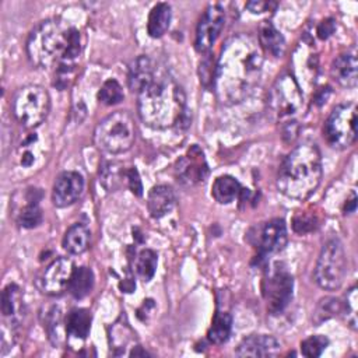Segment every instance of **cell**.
Wrapping results in <instances>:
<instances>
[{
  "label": "cell",
  "mask_w": 358,
  "mask_h": 358,
  "mask_svg": "<svg viewBox=\"0 0 358 358\" xmlns=\"http://www.w3.org/2000/svg\"><path fill=\"white\" fill-rule=\"evenodd\" d=\"M263 69V52L252 36L238 34L229 38L215 64L214 91L224 105L246 99L259 85Z\"/></svg>",
  "instance_id": "1"
},
{
  "label": "cell",
  "mask_w": 358,
  "mask_h": 358,
  "mask_svg": "<svg viewBox=\"0 0 358 358\" xmlns=\"http://www.w3.org/2000/svg\"><path fill=\"white\" fill-rule=\"evenodd\" d=\"M81 49L80 31L62 18L42 21L31 31L27 39L28 59L39 69L76 67Z\"/></svg>",
  "instance_id": "2"
},
{
  "label": "cell",
  "mask_w": 358,
  "mask_h": 358,
  "mask_svg": "<svg viewBox=\"0 0 358 358\" xmlns=\"http://www.w3.org/2000/svg\"><path fill=\"white\" fill-rule=\"evenodd\" d=\"M137 110L143 123L155 130L176 126L186 115V95L182 87L164 70L137 94Z\"/></svg>",
  "instance_id": "3"
},
{
  "label": "cell",
  "mask_w": 358,
  "mask_h": 358,
  "mask_svg": "<svg viewBox=\"0 0 358 358\" xmlns=\"http://www.w3.org/2000/svg\"><path fill=\"white\" fill-rule=\"evenodd\" d=\"M323 176L322 155L316 144L302 143L282 159L277 187L287 197L305 200L320 185Z\"/></svg>",
  "instance_id": "4"
},
{
  "label": "cell",
  "mask_w": 358,
  "mask_h": 358,
  "mask_svg": "<svg viewBox=\"0 0 358 358\" xmlns=\"http://www.w3.org/2000/svg\"><path fill=\"white\" fill-rule=\"evenodd\" d=\"M136 140V124L126 110H116L103 117L94 130L95 145L108 154H122Z\"/></svg>",
  "instance_id": "5"
},
{
  "label": "cell",
  "mask_w": 358,
  "mask_h": 358,
  "mask_svg": "<svg viewBox=\"0 0 358 358\" xmlns=\"http://www.w3.org/2000/svg\"><path fill=\"white\" fill-rule=\"evenodd\" d=\"M50 110V96L46 88L28 84L17 90L11 101V112L15 120L28 130L43 123Z\"/></svg>",
  "instance_id": "6"
},
{
  "label": "cell",
  "mask_w": 358,
  "mask_h": 358,
  "mask_svg": "<svg viewBox=\"0 0 358 358\" xmlns=\"http://www.w3.org/2000/svg\"><path fill=\"white\" fill-rule=\"evenodd\" d=\"M347 255L343 243L337 239H329L317 257L315 266V281L327 291L338 289L347 277Z\"/></svg>",
  "instance_id": "7"
},
{
  "label": "cell",
  "mask_w": 358,
  "mask_h": 358,
  "mask_svg": "<svg viewBox=\"0 0 358 358\" xmlns=\"http://www.w3.org/2000/svg\"><path fill=\"white\" fill-rule=\"evenodd\" d=\"M323 137L336 150L348 148L357 138V106L344 103L336 106L323 126Z\"/></svg>",
  "instance_id": "8"
},
{
  "label": "cell",
  "mask_w": 358,
  "mask_h": 358,
  "mask_svg": "<svg viewBox=\"0 0 358 358\" xmlns=\"http://www.w3.org/2000/svg\"><path fill=\"white\" fill-rule=\"evenodd\" d=\"M303 96L296 80L285 73L271 85L267 94L268 110L277 119H285L296 115L302 108Z\"/></svg>",
  "instance_id": "9"
},
{
  "label": "cell",
  "mask_w": 358,
  "mask_h": 358,
  "mask_svg": "<svg viewBox=\"0 0 358 358\" xmlns=\"http://www.w3.org/2000/svg\"><path fill=\"white\" fill-rule=\"evenodd\" d=\"M294 278L284 263L275 262L263 280V296L267 309L273 313H281L292 299Z\"/></svg>",
  "instance_id": "10"
},
{
  "label": "cell",
  "mask_w": 358,
  "mask_h": 358,
  "mask_svg": "<svg viewBox=\"0 0 358 358\" xmlns=\"http://www.w3.org/2000/svg\"><path fill=\"white\" fill-rule=\"evenodd\" d=\"M249 241L256 248L259 259L277 253L287 245L285 222L280 218L263 222L250 231Z\"/></svg>",
  "instance_id": "11"
},
{
  "label": "cell",
  "mask_w": 358,
  "mask_h": 358,
  "mask_svg": "<svg viewBox=\"0 0 358 358\" xmlns=\"http://www.w3.org/2000/svg\"><path fill=\"white\" fill-rule=\"evenodd\" d=\"M73 270L74 267L70 259L57 257L41 271L35 284L42 294L57 296L67 289Z\"/></svg>",
  "instance_id": "12"
},
{
  "label": "cell",
  "mask_w": 358,
  "mask_h": 358,
  "mask_svg": "<svg viewBox=\"0 0 358 358\" xmlns=\"http://www.w3.org/2000/svg\"><path fill=\"white\" fill-rule=\"evenodd\" d=\"M225 21L224 8L220 4H210L203 13L196 29V49L200 53L208 52L220 36Z\"/></svg>",
  "instance_id": "13"
},
{
  "label": "cell",
  "mask_w": 358,
  "mask_h": 358,
  "mask_svg": "<svg viewBox=\"0 0 358 358\" xmlns=\"http://www.w3.org/2000/svg\"><path fill=\"white\" fill-rule=\"evenodd\" d=\"M84 192V179L76 171L62 172L53 185L52 201L56 207L64 208L74 204Z\"/></svg>",
  "instance_id": "14"
},
{
  "label": "cell",
  "mask_w": 358,
  "mask_h": 358,
  "mask_svg": "<svg viewBox=\"0 0 358 358\" xmlns=\"http://www.w3.org/2000/svg\"><path fill=\"white\" fill-rule=\"evenodd\" d=\"M176 176L183 185L193 186L203 182L208 173V166L203 151L193 145L178 162H176Z\"/></svg>",
  "instance_id": "15"
},
{
  "label": "cell",
  "mask_w": 358,
  "mask_h": 358,
  "mask_svg": "<svg viewBox=\"0 0 358 358\" xmlns=\"http://www.w3.org/2000/svg\"><path fill=\"white\" fill-rule=\"evenodd\" d=\"M281 351L280 341L268 334H250L235 350L238 357H275Z\"/></svg>",
  "instance_id": "16"
},
{
  "label": "cell",
  "mask_w": 358,
  "mask_h": 358,
  "mask_svg": "<svg viewBox=\"0 0 358 358\" xmlns=\"http://www.w3.org/2000/svg\"><path fill=\"white\" fill-rule=\"evenodd\" d=\"M333 78L344 88H354L358 78V63L355 50H350L337 56L331 64Z\"/></svg>",
  "instance_id": "17"
},
{
  "label": "cell",
  "mask_w": 358,
  "mask_h": 358,
  "mask_svg": "<svg viewBox=\"0 0 358 358\" xmlns=\"http://www.w3.org/2000/svg\"><path fill=\"white\" fill-rule=\"evenodd\" d=\"M158 67L148 56H138L129 67L127 74V84L129 88L138 94L157 74Z\"/></svg>",
  "instance_id": "18"
},
{
  "label": "cell",
  "mask_w": 358,
  "mask_h": 358,
  "mask_svg": "<svg viewBox=\"0 0 358 358\" xmlns=\"http://www.w3.org/2000/svg\"><path fill=\"white\" fill-rule=\"evenodd\" d=\"M175 206V193L166 185L154 186L147 196V208L152 218H162Z\"/></svg>",
  "instance_id": "19"
},
{
  "label": "cell",
  "mask_w": 358,
  "mask_h": 358,
  "mask_svg": "<svg viewBox=\"0 0 358 358\" xmlns=\"http://www.w3.org/2000/svg\"><path fill=\"white\" fill-rule=\"evenodd\" d=\"M90 242H91L90 229L84 224L76 222L66 231L62 245H63V249L67 250L69 253L81 255L88 249Z\"/></svg>",
  "instance_id": "20"
},
{
  "label": "cell",
  "mask_w": 358,
  "mask_h": 358,
  "mask_svg": "<svg viewBox=\"0 0 358 358\" xmlns=\"http://www.w3.org/2000/svg\"><path fill=\"white\" fill-rule=\"evenodd\" d=\"M243 193L241 183L231 175L218 176L211 187V194L220 204H229Z\"/></svg>",
  "instance_id": "21"
},
{
  "label": "cell",
  "mask_w": 358,
  "mask_h": 358,
  "mask_svg": "<svg viewBox=\"0 0 358 358\" xmlns=\"http://www.w3.org/2000/svg\"><path fill=\"white\" fill-rule=\"evenodd\" d=\"M91 322H92V316L88 309L76 308L69 312L66 322H64V324H66L64 327H66V331L69 336H71L74 338L84 340L90 334Z\"/></svg>",
  "instance_id": "22"
},
{
  "label": "cell",
  "mask_w": 358,
  "mask_h": 358,
  "mask_svg": "<svg viewBox=\"0 0 358 358\" xmlns=\"http://www.w3.org/2000/svg\"><path fill=\"white\" fill-rule=\"evenodd\" d=\"M259 45L274 57H280L285 50L284 36L271 22L267 21H264L259 28Z\"/></svg>",
  "instance_id": "23"
},
{
  "label": "cell",
  "mask_w": 358,
  "mask_h": 358,
  "mask_svg": "<svg viewBox=\"0 0 358 358\" xmlns=\"http://www.w3.org/2000/svg\"><path fill=\"white\" fill-rule=\"evenodd\" d=\"M172 18L171 6L166 3L155 4L148 15L147 31L151 38H161L169 28Z\"/></svg>",
  "instance_id": "24"
},
{
  "label": "cell",
  "mask_w": 358,
  "mask_h": 358,
  "mask_svg": "<svg viewBox=\"0 0 358 358\" xmlns=\"http://www.w3.org/2000/svg\"><path fill=\"white\" fill-rule=\"evenodd\" d=\"M24 301L21 289L15 284H8L1 294V312L6 317H11L13 323H17L22 316Z\"/></svg>",
  "instance_id": "25"
},
{
  "label": "cell",
  "mask_w": 358,
  "mask_h": 358,
  "mask_svg": "<svg viewBox=\"0 0 358 358\" xmlns=\"http://www.w3.org/2000/svg\"><path fill=\"white\" fill-rule=\"evenodd\" d=\"M39 144V137L36 133H31L25 137L21 145L17 148V162L21 168H34L42 154V148Z\"/></svg>",
  "instance_id": "26"
},
{
  "label": "cell",
  "mask_w": 358,
  "mask_h": 358,
  "mask_svg": "<svg viewBox=\"0 0 358 358\" xmlns=\"http://www.w3.org/2000/svg\"><path fill=\"white\" fill-rule=\"evenodd\" d=\"M94 287V273L88 267H77L73 270L67 291L76 298L81 299L87 296Z\"/></svg>",
  "instance_id": "27"
},
{
  "label": "cell",
  "mask_w": 358,
  "mask_h": 358,
  "mask_svg": "<svg viewBox=\"0 0 358 358\" xmlns=\"http://www.w3.org/2000/svg\"><path fill=\"white\" fill-rule=\"evenodd\" d=\"M36 190L29 192L25 197V204L17 213V222L22 228H35L42 222V211L38 206L39 197H35Z\"/></svg>",
  "instance_id": "28"
},
{
  "label": "cell",
  "mask_w": 358,
  "mask_h": 358,
  "mask_svg": "<svg viewBox=\"0 0 358 358\" xmlns=\"http://www.w3.org/2000/svg\"><path fill=\"white\" fill-rule=\"evenodd\" d=\"M232 330V317L228 312L217 310L213 323L207 331V338L213 344H224L228 341Z\"/></svg>",
  "instance_id": "29"
},
{
  "label": "cell",
  "mask_w": 358,
  "mask_h": 358,
  "mask_svg": "<svg viewBox=\"0 0 358 358\" xmlns=\"http://www.w3.org/2000/svg\"><path fill=\"white\" fill-rule=\"evenodd\" d=\"M127 172L129 169H123L116 162H108L101 172V182L106 190L113 192L122 186H127Z\"/></svg>",
  "instance_id": "30"
},
{
  "label": "cell",
  "mask_w": 358,
  "mask_h": 358,
  "mask_svg": "<svg viewBox=\"0 0 358 358\" xmlns=\"http://www.w3.org/2000/svg\"><path fill=\"white\" fill-rule=\"evenodd\" d=\"M157 264H158V256L151 249H143L136 256V262H134L136 271L143 281H150L154 277Z\"/></svg>",
  "instance_id": "31"
},
{
  "label": "cell",
  "mask_w": 358,
  "mask_h": 358,
  "mask_svg": "<svg viewBox=\"0 0 358 358\" xmlns=\"http://www.w3.org/2000/svg\"><path fill=\"white\" fill-rule=\"evenodd\" d=\"M124 98V94H123V90L120 87V84L110 78V80H106L99 92H98V99L99 102L105 103V105H115V103H119L120 101H123Z\"/></svg>",
  "instance_id": "32"
},
{
  "label": "cell",
  "mask_w": 358,
  "mask_h": 358,
  "mask_svg": "<svg viewBox=\"0 0 358 358\" xmlns=\"http://www.w3.org/2000/svg\"><path fill=\"white\" fill-rule=\"evenodd\" d=\"M327 345H329L327 337H324L322 334H315V336L305 338L301 343V352H302V355H305L308 358H316V357L322 355V352L326 350Z\"/></svg>",
  "instance_id": "33"
},
{
  "label": "cell",
  "mask_w": 358,
  "mask_h": 358,
  "mask_svg": "<svg viewBox=\"0 0 358 358\" xmlns=\"http://www.w3.org/2000/svg\"><path fill=\"white\" fill-rule=\"evenodd\" d=\"M60 309L53 306L49 310V315L46 317V330L49 334V338L53 344H57L60 341V324H62V315Z\"/></svg>",
  "instance_id": "34"
},
{
  "label": "cell",
  "mask_w": 358,
  "mask_h": 358,
  "mask_svg": "<svg viewBox=\"0 0 358 358\" xmlns=\"http://www.w3.org/2000/svg\"><path fill=\"white\" fill-rule=\"evenodd\" d=\"M317 225H319V221H317L316 215L315 214H308V211L296 214L294 217V221H292V227H294L295 232H298V234L310 232Z\"/></svg>",
  "instance_id": "35"
},
{
  "label": "cell",
  "mask_w": 358,
  "mask_h": 358,
  "mask_svg": "<svg viewBox=\"0 0 358 358\" xmlns=\"http://www.w3.org/2000/svg\"><path fill=\"white\" fill-rule=\"evenodd\" d=\"M344 310L347 313V322L352 329L357 327V287H351L345 294Z\"/></svg>",
  "instance_id": "36"
},
{
  "label": "cell",
  "mask_w": 358,
  "mask_h": 358,
  "mask_svg": "<svg viewBox=\"0 0 358 358\" xmlns=\"http://www.w3.org/2000/svg\"><path fill=\"white\" fill-rule=\"evenodd\" d=\"M340 306H341V303L337 299H334V298H324V299H322L319 306H317V310H316V316H317L316 322L320 323V322L326 320L327 317L334 315L340 309Z\"/></svg>",
  "instance_id": "37"
},
{
  "label": "cell",
  "mask_w": 358,
  "mask_h": 358,
  "mask_svg": "<svg viewBox=\"0 0 358 358\" xmlns=\"http://www.w3.org/2000/svg\"><path fill=\"white\" fill-rule=\"evenodd\" d=\"M127 187L137 196H141V190H143V186H141V180H140V176H138V172L136 168H129V172H127Z\"/></svg>",
  "instance_id": "38"
},
{
  "label": "cell",
  "mask_w": 358,
  "mask_h": 358,
  "mask_svg": "<svg viewBox=\"0 0 358 358\" xmlns=\"http://www.w3.org/2000/svg\"><path fill=\"white\" fill-rule=\"evenodd\" d=\"M274 7H275V3H271V1H249L246 4V8L255 14L270 11Z\"/></svg>",
  "instance_id": "39"
},
{
  "label": "cell",
  "mask_w": 358,
  "mask_h": 358,
  "mask_svg": "<svg viewBox=\"0 0 358 358\" xmlns=\"http://www.w3.org/2000/svg\"><path fill=\"white\" fill-rule=\"evenodd\" d=\"M334 31V21L331 18H327L322 21V24L317 27V35L322 39H327Z\"/></svg>",
  "instance_id": "40"
},
{
  "label": "cell",
  "mask_w": 358,
  "mask_h": 358,
  "mask_svg": "<svg viewBox=\"0 0 358 358\" xmlns=\"http://www.w3.org/2000/svg\"><path fill=\"white\" fill-rule=\"evenodd\" d=\"M355 206H357V197H355V193H352L351 200H348V201L345 203L344 211H345V213H352V211L355 210Z\"/></svg>",
  "instance_id": "41"
},
{
  "label": "cell",
  "mask_w": 358,
  "mask_h": 358,
  "mask_svg": "<svg viewBox=\"0 0 358 358\" xmlns=\"http://www.w3.org/2000/svg\"><path fill=\"white\" fill-rule=\"evenodd\" d=\"M130 355H134V357H136V355H148V352H147V351H144V350H140V347L137 345V347H136V350L133 348V351L130 352Z\"/></svg>",
  "instance_id": "42"
}]
</instances>
